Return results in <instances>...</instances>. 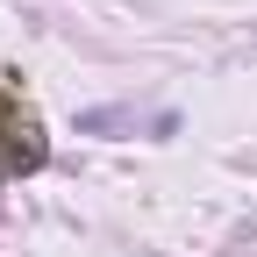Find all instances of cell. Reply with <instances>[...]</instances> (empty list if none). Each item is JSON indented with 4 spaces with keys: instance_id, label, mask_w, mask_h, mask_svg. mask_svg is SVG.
<instances>
[{
    "instance_id": "6da1fadb",
    "label": "cell",
    "mask_w": 257,
    "mask_h": 257,
    "mask_svg": "<svg viewBox=\"0 0 257 257\" xmlns=\"http://www.w3.org/2000/svg\"><path fill=\"white\" fill-rule=\"evenodd\" d=\"M36 165H43V128H36V114H29V100L0 79V179L36 172Z\"/></svg>"
}]
</instances>
